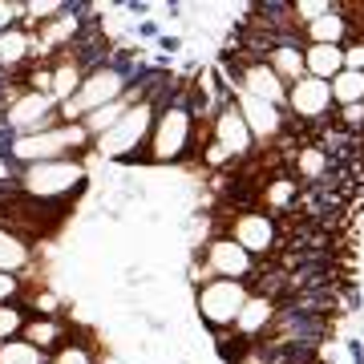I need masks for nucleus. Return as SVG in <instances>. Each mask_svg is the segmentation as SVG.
<instances>
[{
  "mask_svg": "<svg viewBox=\"0 0 364 364\" xmlns=\"http://www.w3.org/2000/svg\"><path fill=\"white\" fill-rule=\"evenodd\" d=\"M69 332H73V324H69L65 316H28L25 332H21V340H28V344H37L41 352H57L61 344L69 340Z\"/></svg>",
  "mask_w": 364,
  "mask_h": 364,
  "instance_id": "obj_17",
  "label": "nucleus"
},
{
  "mask_svg": "<svg viewBox=\"0 0 364 364\" xmlns=\"http://www.w3.org/2000/svg\"><path fill=\"white\" fill-rule=\"evenodd\" d=\"M227 235L247 251L251 259L275 251V243H279V227H275V219H272V215H263V210H243V215H235L231 231H227Z\"/></svg>",
  "mask_w": 364,
  "mask_h": 364,
  "instance_id": "obj_10",
  "label": "nucleus"
},
{
  "mask_svg": "<svg viewBox=\"0 0 364 364\" xmlns=\"http://www.w3.org/2000/svg\"><path fill=\"white\" fill-rule=\"evenodd\" d=\"M33 65V33L25 25L0 33V73H25Z\"/></svg>",
  "mask_w": 364,
  "mask_h": 364,
  "instance_id": "obj_18",
  "label": "nucleus"
},
{
  "mask_svg": "<svg viewBox=\"0 0 364 364\" xmlns=\"http://www.w3.org/2000/svg\"><path fill=\"white\" fill-rule=\"evenodd\" d=\"M296 174L304 182L324 178V174H328V154L320 150V146H304V150L296 154Z\"/></svg>",
  "mask_w": 364,
  "mask_h": 364,
  "instance_id": "obj_25",
  "label": "nucleus"
},
{
  "mask_svg": "<svg viewBox=\"0 0 364 364\" xmlns=\"http://www.w3.org/2000/svg\"><path fill=\"white\" fill-rule=\"evenodd\" d=\"M49 364H97V348H93V340H85L77 328H73L65 344L49 356Z\"/></svg>",
  "mask_w": 364,
  "mask_h": 364,
  "instance_id": "obj_22",
  "label": "nucleus"
},
{
  "mask_svg": "<svg viewBox=\"0 0 364 364\" xmlns=\"http://www.w3.org/2000/svg\"><path fill=\"white\" fill-rule=\"evenodd\" d=\"M296 195H299L296 178H272L267 191H263V203H267V210H287L291 203H296Z\"/></svg>",
  "mask_w": 364,
  "mask_h": 364,
  "instance_id": "obj_28",
  "label": "nucleus"
},
{
  "mask_svg": "<svg viewBox=\"0 0 364 364\" xmlns=\"http://www.w3.org/2000/svg\"><path fill=\"white\" fill-rule=\"evenodd\" d=\"M332 85V102L344 109V105H360L364 102V73H352V69H340L336 77L328 81Z\"/></svg>",
  "mask_w": 364,
  "mask_h": 364,
  "instance_id": "obj_23",
  "label": "nucleus"
},
{
  "mask_svg": "<svg viewBox=\"0 0 364 364\" xmlns=\"http://www.w3.org/2000/svg\"><path fill=\"white\" fill-rule=\"evenodd\" d=\"M33 263H37L33 239L21 235V231H13V227H0V272L28 279V275H33Z\"/></svg>",
  "mask_w": 364,
  "mask_h": 364,
  "instance_id": "obj_15",
  "label": "nucleus"
},
{
  "mask_svg": "<svg viewBox=\"0 0 364 364\" xmlns=\"http://www.w3.org/2000/svg\"><path fill=\"white\" fill-rule=\"evenodd\" d=\"M0 364H49V352H41L28 340H4L0 344Z\"/></svg>",
  "mask_w": 364,
  "mask_h": 364,
  "instance_id": "obj_24",
  "label": "nucleus"
},
{
  "mask_svg": "<svg viewBox=\"0 0 364 364\" xmlns=\"http://www.w3.org/2000/svg\"><path fill=\"white\" fill-rule=\"evenodd\" d=\"M210 138L227 146L231 158H243V154L255 150V138H251L247 122H243V114H239V105H223L219 114H215V134H210Z\"/></svg>",
  "mask_w": 364,
  "mask_h": 364,
  "instance_id": "obj_16",
  "label": "nucleus"
},
{
  "mask_svg": "<svg viewBox=\"0 0 364 364\" xmlns=\"http://www.w3.org/2000/svg\"><path fill=\"white\" fill-rule=\"evenodd\" d=\"M191 142H195V109H191L186 97L170 93L162 102V109H158L154 130L146 138V150L138 162H146V166H174V162L186 158Z\"/></svg>",
  "mask_w": 364,
  "mask_h": 364,
  "instance_id": "obj_2",
  "label": "nucleus"
},
{
  "mask_svg": "<svg viewBox=\"0 0 364 364\" xmlns=\"http://www.w3.org/2000/svg\"><path fill=\"white\" fill-rule=\"evenodd\" d=\"M344 33H348V16L340 13V9H332L328 16H320L312 25H304L308 45H344Z\"/></svg>",
  "mask_w": 364,
  "mask_h": 364,
  "instance_id": "obj_21",
  "label": "nucleus"
},
{
  "mask_svg": "<svg viewBox=\"0 0 364 364\" xmlns=\"http://www.w3.org/2000/svg\"><path fill=\"white\" fill-rule=\"evenodd\" d=\"M203 162L215 166V170H223L227 162H231V150H227L223 142H215V138H207V146H203Z\"/></svg>",
  "mask_w": 364,
  "mask_h": 364,
  "instance_id": "obj_33",
  "label": "nucleus"
},
{
  "mask_svg": "<svg viewBox=\"0 0 364 364\" xmlns=\"http://www.w3.org/2000/svg\"><path fill=\"white\" fill-rule=\"evenodd\" d=\"M275 316H279V304H275L272 291H251L231 332L235 336H243V340H255V336H263V332L275 324Z\"/></svg>",
  "mask_w": 364,
  "mask_h": 364,
  "instance_id": "obj_13",
  "label": "nucleus"
},
{
  "mask_svg": "<svg viewBox=\"0 0 364 364\" xmlns=\"http://www.w3.org/2000/svg\"><path fill=\"white\" fill-rule=\"evenodd\" d=\"M25 25V0H0V33Z\"/></svg>",
  "mask_w": 364,
  "mask_h": 364,
  "instance_id": "obj_31",
  "label": "nucleus"
},
{
  "mask_svg": "<svg viewBox=\"0 0 364 364\" xmlns=\"http://www.w3.org/2000/svg\"><path fill=\"white\" fill-rule=\"evenodd\" d=\"M53 126H61V105L53 102L49 93H37V90H25L0 117V130L9 138L41 134V130H53Z\"/></svg>",
  "mask_w": 364,
  "mask_h": 364,
  "instance_id": "obj_8",
  "label": "nucleus"
},
{
  "mask_svg": "<svg viewBox=\"0 0 364 364\" xmlns=\"http://www.w3.org/2000/svg\"><path fill=\"white\" fill-rule=\"evenodd\" d=\"M287 105H291V114H296V117L316 122V117H324L328 109H332V85L304 73L296 85H287Z\"/></svg>",
  "mask_w": 364,
  "mask_h": 364,
  "instance_id": "obj_12",
  "label": "nucleus"
},
{
  "mask_svg": "<svg viewBox=\"0 0 364 364\" xmlns=\"http://www.w3.org/2000/svg\"><path fill=\"white\" fill-rule=\"evenodd\" d=\"M332 9H336L332 0H296V4H291V13H296V21H299V25H312V21L328 16Z\"/></svg>",
  "mask_w": 364,
  "mask_h": 364,
  "instance_id": "obj_30",
  "label": "nucleus"
},
{
  "mask_svg": "<svg viewBox=\"0 0 364 364\" xmlns=\"http://www.w3.org/2000/svg\"><path fill=\"white\" fill-rule=\"evenodd\" d=\"M251 287L243 279H207L203 287H195V304H198V320L215 332H231L243 304H247Z\"/></svg>",
  "mask_w": 364,
  "mask_h": 364,
  "instance_id": "obj_7",
  "label": "nucleus"
},
{
  "mask_svg": "<svg viewBox=\"0 0 364 364\" xmlns=\"http://www.w3.org/2000/svg\"><path fill=\"white\" fill-rule=\"evenodd\" d=\"M65 9L69 4H61V0H25V28L33 33V28L49 25V21H57Z\"/></svg>",
  "mask_w": 364,
  "mask_h": 364,
  "instance_id": "obj_26",
  "label": "nucleus"
},
{
  "mask_svg": "<svg viewBox=\"0 0 364 364\" xmlns=\"http://www.w3.org/2000/svg\"><path fill=\"white\" fill-rule=\"evenodd\" d=\"M235 364H284V356L275 348H251L247 356H239Z\"/></svg>",
  "mask_w": 364,
  "mask_h": 364,
  "instance_id": "obj_34",
  "label": "nucleus"
},
{
  "mask_svg": "<svg viewBox=\"0 0 364 364\" xmlns=\"http://www.w3.org/2000/svg\"><path fill=\"white\" fill-rule=\"evenodd\" d=\"M90 69H93V65L85 61V49H81V41L73 45V49H61V53H57V57L49 61V81H53L49 93H53V102H57V105L73 102Z\"/></svg>",
  "mask_w": 364,
  "mask_h": 364,
  "instance_id": "obj_9",
  "label": "nucleus"
},
{
  "mask_svg": "<svg viewBox=\"0 0 364 364\" xmlns=\"http://www.w3.org/2000/svg\"><path fill=\"white\" fill-rule=\"evenodd\" d=\"M28 324V308L25 304H0V344L4 340H16Z\"/></svg>",
  "mask_w": 364,
  "mask_h": 364,
  "instance_id": "obj_29",
  "label": "nucleus"
},
{
  "mask_svg": "<svg viewBox=\"0 0 364 364\" xmlns=\"http://www.w3.org/2000/svg\"><path fill=\"white\" fill-rule=\"evenodd\" d=\"M90 182V162L85 158H61V162H37V166H21L13 174V186L33 203H49V207H65L69 198H77Z\"/></svg>",
  "mask_w": 364,
  "mask_h": 364,
  "instance_id": "obj_1",
  "label": "nucleus"
},
{
  "mask_svg": "<svg viewBox=\"0 0 364 364\" xmlns=\"http://www.w3.org/2000/svg\"><path fill=\"white\" fill-rule=\"evenodd\" d=\"M85 146H93V142H90V134L81 130V126H69V122H61V126H53V130L9 138L4 154H9V162L21 170V166H37V162L81 158V154H85Z\"/></svg>",
  "mask_w": 364,
  "mask_h": 364,
  "instance_id": "obj_4",
  "label": "nucleus"
},
{
  "mask_svg": "<svg viewBox=\"0 0 364 364\" xmlns=\"http://www.w3.org/2000/svg\"><path fill=\"white\" fill-rule=\"evenodd\" d=\"M304 69L316 81H332L344 69V45H304Z\"/></svg>",
  "mask_w": 364,
  "mask_h": 364,
  "instance_id": "obj_20",
  "label": "nucleus"
},
{
  "mask_svg": "<svg viewBox=\"0 0 364 364\" xmlns=\"http://www.w3.org/2000/svg\"><path fill=\"white\" fill-rule=\"evenodd\" d=\"M235 105H239V114L247 122V130L255 142H267L275 134L284 130V114H279V105H267L259 97H247V93H235Z\"/></svg>",
  "mask_w": 364,
  "mask_h": 364,
  "instance_id": "obj_14",
  "label": "nucleus"
},
{
  "mask_svg": "<svg viewBox=\"0 0 364 364\" xmlns=\"http://www.w3.org/2000/svg\"><path fill=\"white\" fill-rule=\"evenodd\" d=\"M134 85V69L130 65H117V61H97V65L85 73L81 81V90L73 102L61 105V122L69 126H81V117L93 114V109H102V105L117 102V97H126Z\"/></svg>",
  "mask_w": 364,
  "mask_h": 364,
  "instance_id": "obj_5",
  "label": "nucleus"
},
{
  "mask_svg": "<svg viewBox=\"0 0 364 364\" xmlns=\"http://www.w3.org/2000/svg\"><path fill=\"white\" fill-rule=\"evenodd\" d=\"M28 308V316H65V308H61V296L53 291V287H37V291H25V299H21Z\"/></svg>",
  "mask_w": 364,
  "mask_h": 364,
  "instance_id": "obj_27",
  "label": "nucleus"
},
{
  "mask_svg": "<svg viewBox=\"0 0 364 364\" xmlns=\"http://www.w3.org/2000/svg\"><path fill=\"white\" fill-rule=\"evenodd\" d=\"M235 93H247V97H259L267 105H287V85L275 77V69L267 61H247L235 73Z\"/></svg>",
  "mask_w": 364,
  "mask_h": 364,
  "instance_id": "obj_11",
  "label": "nucleus"
},
{
  "mask_svg": "<svg viewBox=\"0 0 364 364\" xmlns=\"http://www.w3.org/2000/svg\"><path fill=\"white\" fill-rule=\"evenodd\" d=\"M344 69H352V73H364V41H352V45H344Z\"/></svg>",
  "mask_w": 364,
  "mask_h": 364,
  "instance_id": "obj_35",
  "label": "nucleus"
},
{
  "mask_svg": "<svg viewBox=\"0 0 364 364\" xmlns=\"http://www.w3.org/2000/svg\"><path fill=\"white\" fill-rule=\"evenodd\" d=\"M267 65L275 69V77L284 85H296L308 69H304V45H291V41H275L267 49Z\"/></svg>",
  "mask_w": 364,
  "mask_h": 364,
  "instance_id": "obj_19",
  "label": "nucleus"
},
{
  "mask_svg": "<svg viewBox=\"0 0 364 364\" xmlns=\"http://www.w3.org/2000/svg\"><path fill=\"white\" fill-rule=\"evenodd\" d=\"M21 299H25V279L0 272V304H21Z\"/></svg>",
  "mask_w": 364,
  "mask_h": 364,
  "instance_id": "obj_32",
  "label": "nucleus"
},
{
  "mask_svg": "<svg viewBox=\"0 0 364 364\" xmlns=\"http://www.w3.org/2000/svg\"><path fill=\"white\" fill-rule=\"evenodd\" d=\"M340 122H344V126H364V102L344 105V109H340Z\"/></svg>",
  "mask_w": 364,
  "mask_h": 364,
  "instance_id": "obj_36",
  "label": "nucleus"
},
{
  "mask_svg": "<svg viewBox=\"0 0 364 364\" xmlns=\"http://www.w3.org/2000/svg\"><path fill=\"white\" fill-rule=\"evenodd\" d=\"M251 272H255V259H251L247 251L239 247L231 235H215L207 247L191 259V275L186 279L195 287H203L207 279H243L247 284Z\"/></svg>",
  "mask_w": 364,
  "mask_h": 364,
  "instance_id": "obj_6",
  "label": "nucleus"
},
{
  "mask_svg": "<svg viewBox=\"0 0 364 364\" xmlns=\"http://www.w3.org/2000/svg\"><path fill=\"white\" fill-rule=\"evenodd\" d=\"M166 97L170 93L154 90V93H146L142 102H134L114 130L102 134V138L93 142V154L105 158V162H138L142 150H146V138H150V130H154V117H158V109H162Z\"/></svg>",
  "mask_w": 364,
  "mask_h": 364,
  "instance_id": "obj_3",
  "label": "nucleus"
}]
</instances>
